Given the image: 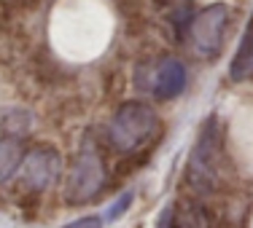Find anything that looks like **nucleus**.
<instances>
[{"instance_id":"obj_1","label":"nucleus","mask_w":253,"mask_h":228,"mask_svg":"<svg viewBox=\"0 0 253 228\" xmlns=\"http://www.w3.org/2000/svg\"><path fill=\"white\" fill-rule=\"evenodd\" d=\"M159 134V116L148 102H124L108 124V142L119 153H137Z\"/></svg>"},{"instance_id":"obj_2","label":"nucleus","mask_w":253,"mask_h":228,"mask_svg":"<svg viewBox=\"0 0 253 228\" xmlns=\"http://www.w3.org/2000/svg\"><path fill=\"white\" fill-rule=\"evenodd\" d=\"M102 185H105V164H102V156L94 148V142L86 140L70 166L65 199L68 204H86L100 194Z\"/></svg>"},{"instance_id":"obj_3","label":"nucleus","mask_w":253,"mask_h":228,"mask_svg":"<svg viewBox=\"0 0 253 228\" xmlns=\"http://www.w3.org/2000/svg\"><path fill=\"white\" fill-rule=\"evenodd\" d=\"M229 16H232V8L226 3H213L208 8H202L191 19L189 43H191V51L197 57H202V59L218 57L221 46H224V38H226Z\"/></svg>"},{"instance_id":"obj_4","label":"nucleus","mask_w":253,"mask_h":228,"mask_svg":"<svg viewBox=\"0 0 253 228\" xmlns=\"http://www.w3.org/2000/svg\"><path fill=\"white\" fill-rule=\"evenodd\" d=\"M215 118H210L208 127L200 131L194 148L189 153V166H186V177L194 185V191H208L215 188V172H218V159H221V140L215 131Z\"/></svg>"},{"instance_id":"obj_5","label":"nucleus","mask_w":253,"mask_h":228,"mask_svg":"<svg viewBox=\"0 0 253 228\" xmlns=\"http://www.w3.org/2000/svg\"><path fill=\"white\" fill-rule=\"evenodd\" d=\"M59 153L49 145L33 148L27 156H22V183L30 191H46L59 175Z\"/></svg>"},{"instance_id":"obj_6","label":"nucleus","mask_w":253,"mask_h":228,"mask_svg":"<svg viewBox=\"0 0 253 228\" xmlns=\"http://www.w3.org/2000/svg\"><path fill=\"white\" fill-rule=\"evenodd\" d=\"M143 89H148L151 97L156 99H175L186 89L183 62H178L172 57H165L162 62H156L151 67V78H148V83H143Z\"/></svg>"},{"instance_id":"obj_7","label":"nucleus","mask_w":253,"mask_h":228,"mask_svg":"<svg viewBox=\"0 0 253 228\" xmlns=\"http://www.w3.org/2000/svg\"><path fill=\"white\" fill-rule=\"evenodd\" d=\"M229 75H232V81H248V78H253V19L245 27L240 49L234 54L232 65H229Z\"/></svg>"},{"instance_id":"obj_8","label":"nucleus","mask_w":253,"mask_h":228,"mask_svg":"<svg viewBox=\"0 0 253 228\" xmlns=\"http://www.w3.org/2000/svg\"><path fill=\"white\" fill-rule=\"evenodd\" d=\"M22 164V145L16 137H0V183L14 177Z\"/></svg>"},{"instance_id":"obj_9","label":"nucleus","mask_w":253,"mask_h":228,"mask_svg":"<svg viewBox=\"0 0 253 228\" xmlns=\"http://www.w3.org/2000/svg\"><path fill=\"white\" fill-rule=\"evenodd\" d=\"M30 129V116L14 107H0V137H19Z\"/></svg>"},{"instance_id":"obj_10","label":"nucleus","mask_w":253,"mask_h":228,"mask_svg":"<svg viewBox=\"0 0 253 228\" xmlns=\"http://www.w3.org/2000/svg\"><path fill=\"white\" fill-rule=\"evenodd\" d=\"M129 204H132V191H126V194L119 196V199L113 201V207L105 212V220H116L122 212H126V207H129Z\"/></svg>"},{"instance_id":"obj_11","label":"nucleus","mask_w":253,"mask_h":228,"mask_svg":"<svg viewBox=\"0 0 253 228\" xmlns=\"http://www.w3.org/2000/svg\"><path fill=\"white\" fill-rule=\"evenodd\" d=\"M62 228H102V218L100 215H86V218H78Z\"/></svg>"}]
</instances>
